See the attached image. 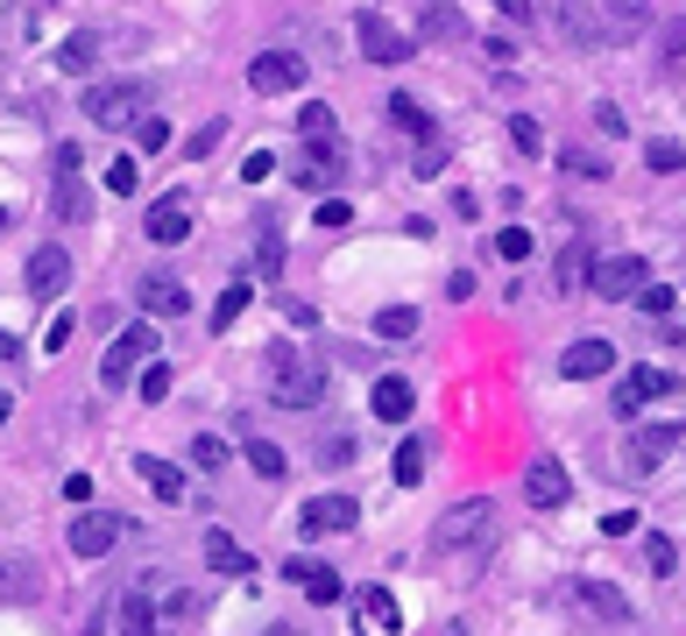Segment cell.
Returning <instances> with one entry per match:
<instances>
[{"label":"cell","instance_id":"6da1fadb","mask_svg":"<svg viewBox=\"0 0 686 636\" xmlns=\"http://www.w3.org/2000/svg\"><path fill=\"white\" fill-rule=\"evenodd\" d=\"M644 22V0H566L574 43H630Z\"/></svg>","mask_w":686,"mask_h":636},{"label":"cell","instance_id":"7a4b0ae2","mask_svg":"<svg viewBox=\"0 0 686 636\" xmlns=\"http://www.w3.org/2000/svg\"><path fill=\"white\" fill-rule=\"evenodd\" d=\"M142 113H157V85H142V79L92 85L85 92V121H100V128H135Z\"/></svg>","mask_w":686,"mask_h":636},{"label":"cell","instance_id":"3957f363","mask_svg":"<svg viewBox=\"0 0 686 636\" xmlns=\"http://www.w3.org/2000/svg\"><path fill=\"white\" fill-rule=\"evenodd\" d=\"M270 396H276V403H291V411H312V403L326 396V375L304 369L291 346H276V354H270Z\"/></svg>","mask_w":686,"mask_h":636},{"label":"cell","instance_id":"277c9868","mask_svg":"<svg viewBox=\"0 0 686 636\" xmlns=\"http://www.w3.org/2000/svg\"><path fill=\"white\" fill-rule=\"evenodd\" d=\"M149 354H157V325H149V319H135V325H128V333H121V340H113L107 354H100V382H107V390L135 382V369H142Z\"/></svg>","mask_w":686,"mask_h":636},{"label":"cell","instance_id":"5b68a950","mask_svg":"<svg viewBox=\"0 0 686 636\" xmlns=\"http://www.w3.org/2000/svg\"><path fill=\"white\" fill-rule=\"evenodd\" d=\"M495 531V503L488 495H467V503H453L446 516H440V552H467V545H482V537Z\"/></svg>","mask_w":686,"mask_h":636},{"label":"cell","instance_id":"8992f818","mask_svg":"<svg viewBox=\"0 0 686 636\" xmlns=\"http://www.w3.org/2000/svg\"><path fill=\"white\" fill-rule=\"evenodd\" d=\"M128 531H135V524H128L121 509H85L79 524H71V552H79V558H107Z\"/></svg>","mask_w":686,"mask_h":636},{"label":"cell","instance_id":"52a82bcc","mask_svg":"<svg viewBox=\"0 0 686 636\" xmlns=\"http://www.w3.org/2000/svg\"><path fill=\"white\" fill-rule=\"evenodd\" d=\"M354 524H361L354 495H312V503L297 509V531H304V537H347Z\"/></svg>","mask_w":686,"mask_h":636},{"label":"cell","instance_id":"ba28073f","mask_svg":"<svg viewBox=\"0 0 686 636\" xmlns=\"http://www.w3.org/2000/svg\"><path fill=\"white\" fill-rule=\"evenodd\" d=\"M587 283H595L602 297H637L644 283H652V262L644 255H602L595 269H587Z\"/></svg>","mask_w":686,"mask_h":636},{"label":"cell","instance_id":"9c48e42d","mask_svg":"<svg viewBox=\"0 0 686 636\" xmlns=\"http://www.w3.org/2000/svg\"><path fill=\"white\" fill-rule=\"evenodd\" d=\"M276 573H283L291 587H304L312 602H326V608H333V602H347V581H340V573L326 566V558H304V552H297V558H283Z\"/></svg>","mask_w":686,"mask_h":636},{"label":"cell","instance_id":"30bf717a","mask_svg":"<svg viewBox=\"0 0 686 636\" xmlns=\"http://www.w3.org/2000/svg\"><path fill=\"white\" fill-rule=\"evenodd\" d=\"M679 390V369H630L623 375V390H616V417H637L644 403H658V396H673Z\"/></svg>","mask_w":686,"mask_h":636},{"label":"cell","instance_id":"8fae6325","mask_svg":"<svg viewBox=\"0 0 686 636\" xmlns=\"http://www.w3.org/2000/svg\"><path fill=\"white\" fill-rule=\"evenodd\" d=\"M57 220H92V191L79 184V142H57Z\"/></svg>","mask_w":686,"mask_h":636},{"label":"cell","instance_id":"7c38bea8","mask_svg":"<svg viewBox=\"0 0 686 636\" xmlns=\"http://www.w3.org/2000/svg\"><path fill=\"white\" fill-rule=\"evenodd\" d=\"M248 85L270 92V100H276V92H297L304 85V57L297 50H262L255 64H248Z\"/></svg>","mask_w":686,"mask_h":636},{"label":"cell","instance_id":"4fadbf2b","mask_svg":"<svg viewBox=\"0 0 686 636\" xmlns=\"http://www.w3.org/2000/svg\"><path fill=\"white\" fill-rule=\"evenodd\" d=\"M347 602H354V629L361 636H396L404 629V608L390 602V587H354Z\"/></svg>","mask_w":686,"mask_h":636},{"label":"cell","instance_id":"5bb4252c","mask_svg":"<svg viewBox=\"0 0 686 636\" xmlns=\"http://www.w3.org/2000/svg\"><path fill=\"white\" fill-rule=\"evenodd\" d=\"M354 29H361L354 43H361V57H369V64H404V57L417 50V43H411L404 29H390V22H383V14H361Z\"/></svg>","mask_w":686,"mask_h":636},{"label":"cell","instance_id":"9a60e30c","mask_svg":"<svg viewBox=\"0 0 686 636\" xmlns=\"http://www.w3.org/2000/svg\"><path fill=\"white\" fill-rule=\"evenodd\" d=\"M566 495H574V481H566L559 460H531V474H524V503H531V509H559Z\"/></svg>","mask_w":686,"mask_h":636},{"label":"cell","instance_id":"2e32d148","mask_svg":"<svg viewBox=\"0 0 686 636\" xmlns=\"http://www.w3.org/2000/svg\"><path fill=\"white\" fill-rule=\"evenodd\" d=\"M608 369H616V346H608V340H574V346L559 354V375H566V382H595V375H608Z\"/></svg>","mask_w":686,"mask_h":636},{"label":"cell","instance_id":"e0dca14e","mask_svg":"<svg viewBox=\"0 0 686 636\" xmlns=\"http://www.w3.org/2000/svg\"><path fill=\"white\" fill-rule=\"evenodd\" d=\"M142 234L157 241V248H178L184 234H192V205H184V199H163V205H149V212H142Z\"/></svg>","mask_w":686,"mask_h":636},{"label":"cell","instance_id":"ac0fdd59","mask_svg":"<svg viewBox=\"0 0 686 636\" xmlns=\"http://www.w3.org/2000/svg\"><path fill=\"white\" fill-rule=\"evenodd\" d=\"M29 291L36 297H64L71 291V255L64 248H36L29 255Z\"/></svg>","mask_w":686,"mask_h":636},{"label":"cell","instance_id":"d6986e66","mask_svg":"<svg viewBox=\"0 0 686 636\" xmlns=\"http://www.w3.org/2000/svg\"><path fill=\"white\" fill-rule=\"evenodd\" d=\"M135 304H142L149 319H178V312H184V304H192V297H184V283H178V276H142Z\"/></svg>","mask_w":686,"mask_h":636},{"label":"cell","instance_id":"ffe728a7","mask_svg":"<svg viewBox=\"0 0 686 636\" xmlns=\"http://www.w3.org/2000/svg\"><path fill=\"white\" fill-rule=\"evenodd\" d=\"M411 403H417V396H411V382H404V375H383V382L369 390V411L383 417V424H404V417H411Z\"/></svg>","mask_w":686,"mask_h":636},{"label":"cell","instance_id":"44dd1931","mask_svg":"<svg viewBox=\"0 0 686 636\" xmlns=\"http://www.w3.org/2000/svg\"><path fill=\"white\" fill-rule=\"evenodd\" d=\"M92 64H100V36H92V29H79V36H64V43H57V71L85 79Z\"/></svg>","mask_w":686,"mask_h":636},{"label":"cell","instance_id":"7402d4cb","mask_svg":"<svg viewBox=\"0 0 686 636\" xmlns=\"http://www.w3.org/2000/svg\"><path fill=\"white\" fill-rule=\"evenodd\" d=\"M135 474L163 495V503H184V495H192V488H184V474L170 467V460H157V453H142V460H135Z\"/></svg>","mask_w":686,"mask_h":636},{"label":"cell","instance_id":"603a6c76","mask_svg":"<svg viewBox=\"0 0 686 636\" xmlns=\"http://www.w3.org/2000/svg\"><path fill=\"white\" fill-rule=\"evenodd\" d=\"M205 558H213L220 573H255V558H248V552H241L226 531H205Z\"/></svg>","mask_w":686,"mask_h":636},{"label":"cell","instance_id":"cb8c5ba5","mask_svg":"<svg viewBox=\"0 0 686 636\" xmlns=\"http://www.w3.org/2000/svg\"><path fill=\"white\" fill-rule=\"evenodd\" d=\"M390 121H404V128L417 134V142H425V134H440V121H432V113H425V107H417V100H411V92H390Z\"/></svg>","mask_w":686,"mask_h":636},{"label":"cell","instance_id":"d4e9b609","mask_svg":"<svg viewBox=\"0 0 686 636\" xmlns=\"http://www.w3.org/2000/svg\"><path fill=\"white\" fill-rule=\"evenodd\" d=\"M673 446H679V424H652V432L637 438V467H658Z\"/></svg>","mask_w":686,"mask_h":636},{"label":"cell","instance_id":"484cf974","mask_svg":"<svg viewBox=\"0 0 686 636\" xmlns=\"http://www.w3.org/2000/svg\"><path fill=\"white\" fill-rule=\"evenodd\" d=\"M121 636H157V608H149V594H128V602H121Z\"/></svg>","mask_w":686,"mask_h":636},{"label":"cell","instance_id":"4316f807","mask_svg":"<svg viewBox=\"0 0 686 636\" xmlns=\"http://www.w3.org/2000/svg\"><path fill=\"white\" fill-rule=\"evenodd\" d=\"M425 481V438H404L396 446V488H417Z\"/></svg>","mask_w":686,"mask_h":636},{"label":"cell","instance_id":"83f0119b","mask_svg":"<svg viewBox=\"0 0 686 636\" xmlns=\"http://www.w3.org/2000/svg\"><path fill=\"white\" fill-rule=\"evenodd\" d=\"M297 134H304V142H326V134H333V107L326 100H304L297 107Z\"/></svg>","mask_w":686,"mask_h":636},{"label":"cell","instance_id":"f1b7e54d","mask_svg":"<svg viewBox=\"0 0 686 636\" xmlns=\"http://www.w3.org/2000/svg\"><path fill=\"white\" fill-rule=\"evenodd\" d=\"M581 602L595 608L602 623H623V615H630V608H623V594H616V587H602V581H587V587H581Z\"/></svg>","mask_w":686,"mask_h":636},{"label":"cell","instance_id":"f546056e","mask_svg":"<svg viewBox=\"0 0 686 636\" xmlns=\"http://www.w3.org/2000/svg\"><path fill=\"white\" fill-rule=\"evenodd\" d=\"M241 312H248V283H226V291H220V304H213L205 319H213V333H226V325H234Z\"/></svg>","mask_w":686,"mask_h":636},{"label":"cell","instance_id":"4dcf8cb0","mask_svg":"<svg viewBox=\"0 0 686 636\" xmlns=\"http://www.w3.org/2000/svg\"><path fill=\"white\" fill-rule=\"evenodd\" d=\"M446 134H425V142H417V157H411V170H417V178H440V170H446Z\"/></svg>","mask_w":686,"mask_h":636},{"label":"cell","instance_id":"1f68e13d","mask_svg":"<svg viewBox=\"0 0 686 636\" xmlns=\"http://www.w3.org/2000/svg\"><path fill=\"white\" fill-rule=\"evenodd\" d=\"M510 149H524V157H545V128L531 121V113H510Z\"/></svg>","mask_w":686,"mask_h":636},{"label":"cell","instance_id":"d6a6232c","mask_svg":"<svg viewBox=\"0 0 686 636\" xmlns=\"http://www.w3.org/2000/svg\"><path fill=\"white\" fill-rule=\"evenodd\" d=\"M248 467H255L262 481H283V446H270V438H248Z\"/></svg>","mask_w":686,"mask_h":636},{"label":"cell","instance_id":"836d02e7","mask_svg":"<svg viewBox=\"0 0 686 636\" xmlns=\"http://www.w3.org/2000/svg\"><path fill=\"white\" fill-rule=\"evenodd\" d=\"M128 134H135V149H142V157H163V142H170V121H157V113H142V121L128 128Z\"/></svg>","mask_w":686,"mask_h":636},{"label":"cell","instance_id":"e575fe53","mask_svg":"<svg viewBox=\"0 0 686 636\" xmlns=\"http://www.w3.org/2000/svg\"><path fill=\"white\" fill-rule=\"evenodd\" d=\"M375 333H383V340H411L417 312H411V304H390V312H375Z\"/></svg>","mask_w":686,"mask_h":636},{"label":"cell","instance_id":"d590c367","mask_svg":"<svg viewBox=\"0 0 686 636\" xmlns=\"http://www.w3.org/2000/svg\"><path fill=\"white\" fill-rule=\"evenodd\" d=\"M192 467H205V474L226 467V438H220V432H199V438H192Z\"/></svg>","mask_w":686,"mask_h":636},{"label":"cell","instance_id":"8d00e7d4","mask_svg":"<svg viewBox=\"0 0 686 636\" xmlns=\"http://www.w3.org/2000/svg\"><path fill=\"white\" fill-rule=\"evenodd\" d=\"M637 304H644L652 319H679V291H665V283H644V291H637Z\"/></svg>","mask_w":686,"mask_h":636},{"label":"cell","instance_id":"74e56055","mask_svg":"<svg viewBox=\"0 0 686 636\" xmlns=\"http://www.w3.org/2000/svg\"><path fill=\"white\" fill-rule=\"evenodd\" d=\"M425 36H432V43H461V14H453V8H425Z\"/></svg>","mask_w":686,"mask_h":636},{"label":"cell","instance_id":"f35d334b","mask_svg":"<svg viewBox=\"0 0 686 636\" xmlns=\"http://www.w3.org/2000/svg\"><path fill=\"white\" fill-rule=\"evenodd\" d=\"M559 170H574V178H608V163L595 149H559Z\"/></svg>","mask_w":686,"mask_h":636},{"label":"cell","instance_id":"ab89813d","mask_svg":"<svg viewBox=\"0 0 686 636\" xmlns=\"http://www.w3.org/2000/svg\"><path fill=\"white\" fill-rule=\"evenodd\" d=\"M644 163H652L658 178H673V170L686 163V149H679V142H652V149H644Z\"/></svg>","mask_w":686,"mask_h":636},{"label":"cell","instance_id":"60d3db41","mask_svg":"<svg viewBox=\"0 0 686 636\" xmlns=\"http://www.w3.org/2000/svg\"><path fill=\"white\" fill-rule=\"evenodd\" d=\"M163 396H170V369L149 354V369H142V403H163Z\"/></svg>","mask_w":686,"mask_h":636},{"label":"cell","instance_id":"b9f144b4","mask_svg":"<svg viewBox=\"0 0 686 636\" xmlns=\"http://www.w3.org/2000/svg\"><path fill=\"white\" fill-rule=\"evenodd\" d=\"M220 142H226V121H205V128L192 134V142H184V157H213Z\"/></svg>","mask_w":686,"mask_h":636},{"label":"cell","instance_id":"7bdbcfd3","mask_svg":"<svg viewBox=\"0 0 686 636\" xmlns=\"http://www.w3.org/2000/svg\"><path fill=\"white\" fill-rule=\"evenodd\" d=\"M495 255H503V262H524V255H531V234H524V226H503V234H495Z\"/></svg>","mask_w":686,"mask_h":636},{"label":"cell","instance_id":"ee69618b","mask_svg":"<svg viewBox=\"0 0 686 636\" xmlns=\"http://www.w3.org/2000/svg\"><path fill=\"white\" fill-rule=\"evenodd\" d=\"M652 573H658V581L679 573V545H673V537H652Z\"/></svg>","mask_w":686,"mask_h":636},{"label":"cell","instance_id":"f6af8a7d","mask_svg":"<svg viewBox=\"0 0 686 636\" xmlns=\"http://www.w3.org/2000/svg\"><path fill=\"white\" fill-rule=\"evenodd\" d=\"M270 170H276V157H270V149H255V157H241V184H262Z\"/></svg>","mask_w":686,"mask_h":636},{"label":"cell","instance_id":"bcb514c9","mask_svg":"<svg viewBox=\"0 0 686 636\" xmlns=\"http://www.w3.org/2000/svg\"><path fill=\"white\" fill-rule=\"evenodd\" d=\"M107 191H135V157H113L107 163Z\"/></svg>","mask_w":686,"mask_h":636},{"label":"cell","instance_id":"7dc6e473","mask_svg":"<svg viewBox=\"0 0 686 636\" xmlns=\"http://www.w3.org/2000/svg\"><path fill=\"white\" fill-rule=\"evenodd\" d=\"M312 220H319V226H347V220H354V205H347V199H319Z\"/></svg>","mask_w":686,"mask_h":636},{"label":"cell","instance_id":"c3c4849f","mask_svg":"<svg viewBox=\"0 0 686 636\" xmlns=\"http://www.w3.org/2000/svg\"><path fill=\"white\" fill-rule=\"evenodd\" d=\"M637 531V509H608L602 516V537H630Z\"/></svg>","mask_w":686,"mask_h":636},{"label":"cell","instance_id":"681fc988","mask_svg":"<svg viewBox=\"0 0 686 636\" xmlns=\"http://www.w3.org/2000/svg\"><path fill=\"white\" fill-rule=\"evenodd\" d=\"M255 269H262V276H276V269H283V241H262L255 248Z\"/></svg>","mask_w":686,"mask_h":636},{"label":"cell","instance_id":"f907efd6","mask_svg":"<svg viewBox=\"0 0 686 636\" xmlns=\"http://www.w3.org/2000/svg\"><path fill=\"white\" fill-rule=\"evenodd\" d=\"M64 503H92V474H64Z\"/></svg>","mask_w":686,"mask_h":636},{"label":"cell","instance_id":"816d5d0a","mask_svg":"<svg viewBox=\"0 0 686 636\" xmlns=\"http://www.w3.org/2000/svg\"><path fill=\"white\" fill-rule=\"evenodd\" d=\"M595 128L608 134V142H623V113L616 107H595Z\"/></svg>","mask_w":686,"mask_h":636},{"label":"cell","instance_id":"f5cc1de1","mask_svg":"<svg viewBox=\"0 0 686 636\" xmlns=\"http://www.w3.org/2000/svg\"><path fill=\"white\" fill-rule=\"evenodd\" d=\"M495 8H503V22H517V29H524V22H531V8H538V0H495Z\"/></svg>","mask_w":686,"mask_h":636},{"label":"cell","instance_id":"db71d44e","mask_svg":"<svg viewBox=\"0 0 686 636\" xmlns=\"http://www.w3.org/2000/svg\"><path fill=\"white\" fill-rule=\"evenodd\" d=\"M64 340H71V319H50V333H43V354H57Z\"/></svg>","mask_w":686,"mask_h":636},{"label":"cell","instance_id":"11a10c76","mask_svg":"<svg viewBox=\"0 0 686 636\" xmlns=\"http://www.w3.org/2000/svg\"><path fill=\"white\" fill-rule=\"evenodd\" d=\"M14 354H22V340H14V333H0V361H14Z\"/></svg>","mask_w":686,"mask_h":636},{"label":"cell","instance_id":"9f6ffc18","mask_svg":"<svg viewBox=\"0 0 686 636\" xmlns=\"http://www.w3.org/2000/svg\"><path fill=\"white\" fill-rule=\"evenodd\" d=\"M440 636H467V623H446V629H440Z\"/></svg>","mask_w":686,"mask_h":636}]
</instances>
